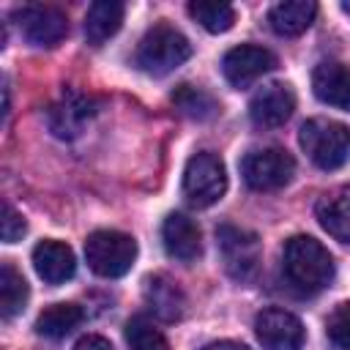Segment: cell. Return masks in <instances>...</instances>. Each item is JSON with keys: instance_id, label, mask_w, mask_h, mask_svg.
I'll use <instances>...</instances> for the list:
<instances>
[{"instance_id": "1", "label": "cell", "mask_w": 350, "mask_h": 350, "mask_svg": "<svg viewBox=\"0 0 350 350\" xmlns=\"http://www.w3.org/2000/svg\"><path fill=\"white\" fill-rule=\"evenodd\" d=\"M282 271L287 282L301 293H320L331 284L336 265L331 252L309 238V235H293L282 249Z\"/></svg>"}, {"instance_id": "2", "label": "cell", "mask_w": 350, "mask_h": 350, "mask_svg": "<svg viewBox=\"0 0 350 350\" xmlns=\"http://www.w3.org/2000/svg\"><path fill=\"white\" fill-rule=\"evenodd\" d=\"M189 55H191L189 38L180 30H175L172 25H164L161 22V25H153L142 36L134 60H137V66L145 74L164 77V74L175 71L178 66H183L189 60Z\"/></svg>"}, {"instance_id": "3", "label": "cell", "mask_w": 350, "mask_h": 350, "mask_svg": "<svg viewBox=\"0 0 350 350\" xmlns=\"http://www.w3.org/2000/svg\"><path fill=\"white\" fill-rule=\"evenodd\" d=\"M301 148L320 170H339L350 159V129L339 120L312 118L301 126Z\"/></svg>"}, {"instance_id": "4", "label": "cell", "mask_w": 350, "mask_h": 350, "mask_svg": "<svg viewBox=\"0 0 350 350\" xmlns=\"http://www.w3.org/2000/svg\"><path fill=\"white\" fill-rule=\"evenodd\" d=\"M88 268L104 279H118L131 271L137 260V241L118 230H96L85 241Z\"/></svg>"}, {"instance_id": "5", "label": "cell", "mask_w": 350, "mask_h": 350, "mask_svg": "<svg viewBox=\"0 0 350 350\" xmlns=\"http://www.w3.org/2000/svg\"><path fill=\"white\" fill-rule=\"evenodd\" d=\"M216 246L224 260V271L235 282H252L260 271L262 246L260 238L249 230H241L235 224H221L216 230Z\"/></svg>"}, {"instance_id": "6", "label": "cell", "mask_w": 350, "mask_h": 350, "mask_svg": "<svg viewBox=\"0 0 350 350\" xmlns=\"http://www.w3.org/2000/svg\"><path fill=\"white\" fill-rule=\"evenodd\" d=\"M224 191H227V172L221 159L211 150L194 153L183 170V194L189 197V202L197 208H208L219 202Z\"/></svg>"}, {"instance_id": "7", "label": "cell", "mask_w": 350, "mask_h": 350, "mask_svg": "<svg viewBox=\"0 0 350 350\" xmlns=\"http://www.w3.org/2000/svg\"><path fill=\"white\" fill-rule=\"evenodd\" d=\"M241 175L254 191H276L293 180L295 159L282 148H257L243 156Z\"/></svg>"}, {"instance_id": "8", "label": "cell", "mask_w": 350, "mask_h": 350, "mask_svg": "<svg viewBox=\"0 0 350 350\" xmlns=\"http://www.w3.org/2000/svg\"><path fill=\"white\" fill-rule=\"evenodd\" d=\"M19 33L33 44V46H55L66 38L68 33V19L60 8L44 5V3H30L14 11Z\"/></svg>"}, {"instance_id": "9", "label": "cell", "mask_w": 350, "mask_h": 350, "mask_svg": "<svg viewBox=\"0 0 350 350\" xmlns=\"http://www.w3.org/2000/svg\"><path fill=\"white\" fill-rule=\"evenodd\" d=\"M93 115H96V101L74 88H66L60 98L46 109V126L57 139H77Z\"/></svg>"}, {"instance_id": "10", "label": "cell", "mask_w": 350, "mask_h": 350, "mask_svg": "<svg viewBox=\"0 0 350 350\" xmlns=\"http://www.w3.org/2000/svg\"><path fill=\"white\" fill-rule=\"evenodd\" d=\"M254 334L262 350H301L304 347V323L279 306H268L254 317Z\"/></svg>"}, {"instance_id": "11", "label": "cell", "mask_w": 350, "mask_h": 350, "mask_svg": "<svg viewBox=\"0 0 350 350\" xmlns=\"http://www.w3.org/2000/svg\"><path fill=\"white\" fill-rule=\"evenodd\" d=\"M276 68V57L271 49L265 46H254V44H241L232 46L224 57H221V71L227 77V82L232 88H249L254 85L260 77H265L268 71Z\"/></svg>"}, {"instance_id": "12", "label": "cell", "mask_w": 350, "mask_h": 350, "mask_svg": "<svg viewBox=\"0 0 350 350\" xmlns=\"http://www.w3.org/2000/svg\"><path fill=\"white\" fill-rule=\"evenodd\" d=\"M293 109H295V93L290 90V85L282 82L262 85L249 101V118L260 129H276L287 123Z\"/></svg>"}, {"instance_id": "13", "label": "cell", "mask_w": 350, "mask_h": 350, "mask_svg": "<svg viewBox=\"0 0 350 350\" xmlns=\"http://www.w3.org/2000/svg\"><path fill=\"white\" fill-rule=\"evenodd\" d=\"M33 268L46 284H63L77 271V257L68 243L46 238L33 249Z\"/></svg>"}, {"instance_id": "14", "label": "cell", "mask_w": 350, "mask_h": 350, "mask_svg": "<svg viewBox=\"0 0 350 350\" xmlns=\"http://www.w3.org/2000/svg\"><path fill=\"white\" fill-rule=\"evenodd\" d=\"M161 241H164L167 254L175 257V260H180V262H191L202 252L200 227L186 213H170L164 219V224H161Z\"/></svg>"}, {"instance_id": "15", "label": "cell", "mask_w": 350, "mask_h": 350, "mask_svg": "<svg viewBox=\"0 0 350 350\" xmlns=\"http://www.w3.org/2000/svg\"><path fill=\"white\" fill-rule=\"evenodd\" d=\"M145 304L150 306V312L167 323H175L186 314V295L180 290V284L175 279H170L167 273H153L145 279Z\"/></svg>"}, {"instance_id": "16", "label": "cell", "mask_w": 350, "mask_h": 350, "mask_svg": "<svg viewBox=\"0 0 350 350\" xmlns=\"http://www.w3.org/2000/svg\"><path fill=\"white\" fill-rule=\"evenodd\" d=\"M312 90L314 96L336 109L350 112V68L334 60H325L312 74Z\"/></svg>"}, {"instance_id": "17", "label": "cell", "mask_w": 350, "mask_h": 350, "mask_svg": "<svg viewBox=\"0 0 350 350\" xmlns=\"http://www.w3.org/2000/svg\"><path fill=\"white\" fill-rule=\"evenodd\" d=\"M314 213H317L320 227L328 235H334L342 243H350V186H339V189L325 191L317 200Z\"/></svg>"}, {"instance_id": "18", "label": "cell", "mask_w": 350, "mask_h": 350, "mask_svg": "<svg viewBox=\"0 0 350 350\" xmlns=\"http://www.w3.org/2000/svg\"><path fill=\"white\" fill-rule=\"evenodd\" d=\"M123 3L115 0H98L85 14V38L93 46H101L107 38H112L123 25Z\"/></svg>"}, {"instance_id": "19", "label": "cell", "mask_w": 350, "mask_h": 350, "mask_svg": "<svg viewBox=\"0 0 350 350\" xmlns=\"http://www.w3.org/2000/svg\"><path fill=\"white\" fill-rule=\"evenodd\" d=\"M317 5L312 0H284L268 11V22L279 36H301L314 22Z\"/></svg>"}, {"instance_id": "20", "label": "cell", "mask_w": 350, "mask_h": 350, "mask_svg": "<svg viewBox=\"0 0 350 350\" xmlns=\"http://www.w3.org/2000/svg\"><path fill=\"white\" fill-rule=\"evenodd\" d=\"M82 320H85V312L77 304H52L36 317V334L46 339H63L74 328H79Z\"/></svg>"}, {"instance_id": "21", "label": "cell", "mask_w": 350, "mask_h": 350, "mask_svg": "<svg viewBox=\"0 0 350 350\" xmlns=\"http://www.w3.org/2000/svg\"><path fill=\"white\" fill-rule=\"evenodd\" d=\"M25 304H27V282H25V276L11 262H3L0 265V314L8 320L16 312H22Z\"/></svg>"}, {"instance_id": "22", "label": "cell", "mask_w": 350, "mask_h": 350, "mask_svg": "<svg viewBox=\"0 0 350 350\" xmlns=\"http://www.w3.org/2000/svg\"><path fill=\"white\" fill-rule=\"evenodd\" d=\"M172 104L178 107L180 115L191 118V120H208L219 112V104L211 93H205L202 88L194 85H178L172 93Z\"/></svg>"}, {"instance_id": "23", "label": "cell", "mask_w": 350, "mask_h": 350, "mask_svg": "<svg viewBox=\"0 0 350 350\" xmlns=\"http://www.w3.org/2000/svg\"><path fill=\"white\" fill-rule=\"evenodd\" d=\"M189 14L194 22H200L208 33H227L235 22V8L230 3H205L194 0L189 3Z\"/></svg>"}, {"instance_id": "24", "label": "cell", "mask_w": 350, "mask_h": 350, "mask_svg": "<svg viewBox=\"0 0 350 350\" xmlns=\"http://www.w3.org/2000/svg\"><path fill=\"white\" fill-rule=\"evenodd\" d=\"M126 342L131 350H170L167 336L148 317H131L126 323Z\"/></svg>"}, {"instance_id": "25", "label": "cell", "mask_w": 350, "mask_h": 350, "mask_svg": "<svg viewBox=\"0 0 350 350\" xmlns=\"http://www.w3.org/2000/svg\"><path fill=\"white\" fill-rule=\"evenodd\" d=\"M325 334L339 350H350V301L334 306V312L325 320Z\"/></svg>"}, {"instance_id": "26", "label": "cell", "mask_w": 350, "mask_h": 350, "mask_svg": "<svg viewBox=\"0 0 350 350\" xmlns=\"http://www.w3.org/2000/svg\"><path fill=\"white\" fill-rule=\"evenodd\" d=\"M25 230H27V224H25L22 213H16V211L5 202V205H3V241H5V243H16V241L25 235Z\"/></svg>"}, {"instance_id": "27", "label": "cell", "mask_w": 350, "mask_h": 350, "mask_svg": "<svg viewBox=\"0 0 350 350\" xmlns=\"http://www.w3.org/2000/svg\"><path fill=\"white\" fill-rule=\"evenodd\" d=\"M74 350H112V345H109V339H104L98 334H88L74 345Z\"/></svg>"}, {"instance_id": "28", "label": "cell", "mask_w": 350, "mask_h": 350, "mask_svg": "<svg viewBox=\"0 0 350 350\" xmlns=\"http://www.w3.org/2000/svg\"><path fill=\"white\" fill-rule=\"evenodd\" d=\"M202 350H249V347H246V345H241V342H232V339H219V342L205 345Z\"/></svg>"}]
</instances>
